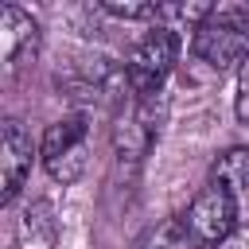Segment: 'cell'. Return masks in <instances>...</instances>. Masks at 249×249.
Masks as SVG:
<instances>
[{
  "label": "cell",
  "instance_id": "2",
  "mask_svg": "<svg viewBox=\"0 0 249 249\" xmlns=\"http://www.w3.org/2000/svg\"><path fill=\"white\" fill-rule=\"evenodd\" d=\"M179 31L163 27V23H152L128 51L124 58V86L132 97H152V93H163V82L167 74L175 70V58H179Z\"/></svg>",
  "mask_w": 249,
  "mask_h": 249
},
{
  "label": "cell",
  "instance_id": "3",
  "mask_svg": "<svg viewBox=\"0 0 249 249\" xmlns=\"http://www.w3.org/2000/svg\"><path fill=\"white\" fill-rule=\"evenodd\" d=\"M86 152H89V113H66L54 124H47L43 144H39V160L47 167V175L62 187L78 183L86 175Z\"/></svg>",
  "mask_w": 249,
  "mask_h": 249
},
{
  "label": "cell",
  "instance_id": "4",
  "mask_svg": "<svg viewBox=\"0 0 249 249\" xmlns=\"http://www.w3.org/2000/svg\"><path fill=\"white\" fill-rule=\"evenodd\" d=\"M237 214H241L237 210V195H230L218 183H206L195 195V202L187 206L183 222H187V233L195 237V245L206 249V245H222L237 230Z\"/></svg>",
  "mask_w": 249,
  "mask_h": 249
},
{
  "label": "cell",
  "instance_id": "7",
  "mask_svg": "<svg viewBox=\"0 0 249 249\" xmlns=\"http://www.w3.org/2000/svg\"><path fill=\"white\" fill-rule=\"evenodd\" d=\"M16 237H19V249H54V241H58V218H54V206H51L47 198L27 202L23 214H19V230H16Z\"/></svg>",
  "mask_w": 249,
  "mask_h": 249
},
{
  "label": "cell",
  "instance_id": "11",
  "mask_svg": "<svg viewBox=\"0 0 249 249\" xmlns=\"http://www.w3.org/2000/svg\"><path fill=\"white\" fill-rule=\"evenodd\" d=\"M233 113L241 124H249V58L237 66V93H233Z\"/></svg>",
  "mask_w": 249,
  "mask_h": 249
},
{
  "label": "cell",
  "instance_id": "10",
  "mask_svg": "<svg viewBox=\"0 0 249 249\" xmlns=\"http://www.w3.org/2000/svg\"><path fill=\"white\" fill-rule=\"evenodd\" d=\"M105 16L113 19H144V23H160V4H140V0H101L97 4Z\"/></svg>",
  "mask_w": 249,
  "mask_h": 249
},
{
  "label": "cell",
  "instance_id": "5",
  "mask_svg": "<svg viewBox=\"0 0 249 249\" xmlns=\"http://www.w3.org/2000/svg\"><path fill=\"white\" fill-rule=\"evenodd\" d=\"M31 160H35V148H31V136H27L23 121L4 117V124H0V187H4L0 198L4 202H12L23 191V183L31 175Z\"/></svg>",
  "mask_w": 249,
  "mask_h": 249
},
{
  "label": "cell",
  "instance_id": "6",
  "mask_svg": "<svg viewBox=\"0 0 249 249\" xmlns=\"http://www.w3.org/2000/svg\"><path fill=\"white\" fill-rule=\"evenodd\" d=\"M0 51H4L8 66H19L23 54L39 51V23L19 4H4L0 8Z\"/></svg>",
  "mask_w": 249,
  "mask_h": 249
},
{
  "label": "cell",
  "instance_id": "1",
  "mask_svg": "<svg viewBox=\"0 0 249 249\" xmlns=\"http://www.w3.org/2000/svg\"><path fill=\"white\" fill-rule=\"evenodd\" d=\"M191 51L210 70H230L249 58V8L241 4H218L195 31Z\"/></svg>",
  "mask_w": 249,
  "mask_h": 249
},
{
  "label": "cell",
  "instance_id": "8",
  "mask_svg": "<svg viewBox=\"0 0 249 249\" xmlns=\"http://www.w3.org/2000/svg\"><path fill=\"white\" fill-rule=\"evenodd\" d=\"M210 183L226 187L230 195H245L249 191V148H226L210 167Z\"/></svg>",
  "mask_w": 249,
  "mask_h": 249
},
{
  "label": "cell",
  "instance_id": "9",
  "mask_svg": "<svg viewBox=\"0 0 249 249\" xmlns=\"http://www.w3.org/2000/svg\"><path fill=\"white\" fill-rule=\"evenodd\" d=\"M132 249H198V245H195V237L187 233V222H183V214H179V218H163V222L148 226V230L132 241Z\"/></svg>",
  "mask_w": 249,
  "mask_h": 249
}]
</instances>
